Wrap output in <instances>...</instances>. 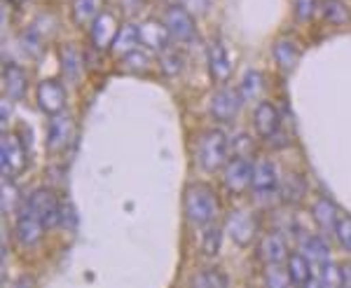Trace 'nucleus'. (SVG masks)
<instances>
[{"mask_svg": "<svg viewBox=\"0 0 351 288\" xmlns=\"http://www.w3.org/2000/svg\"><path fill=\"white\" fill-rule=\"evenodd\" d=\"M339 267H342V286L351 288V263H344Z\"/></svg>", "mask_w": 351, "mask_h": 288, "instance_id": "a19ab883", "label": "nucleus"}, {"mask_svg": "<svg viewBox=\"0 0 351 288\" xmlns=\"http://www.w3.org/2000/svg\"><path fill=\"white\" fill-rule=\"evenodd\" d=\"M120 19L115 16V12L110 10H104L89 26V43H92L94 49H110L112 43H115L117 33H120Z\"/></svg>", "mask_w": 351, "mask_h": 288, "instance_id": "0eeeda50", "label": "nucleus"}, {"mask_svg": "<svg viewBox=\"0 0 351 288\" xmlns=\"http://www.w3.org/2000/svg\"><path fill=\"white\" fill-rule=\"evenodd\" d=\"M185 218L195 225H211L220 211V202L216 190L208 183H190L185 190Z\"/></svg>", "mask_w": 351, "mask_h": 288, "instance_id": "f257e3e1", "label": "nucleus"}, {"mask_svg": "<svg viewBox=\"0 0 351 288\" xmlns=\"http://www.w3.org/2000/svg\"><path fill=\"white\" fill-rule=\"evenodd\" d=\"M43 230H45V225L38 220L36 213H33L26 204L21 206L19 216H16V220H14V239H16V244L36 246L38 241H40V237H43Z\"/></svg>", "mask_w": 351, "mask_h": 288, "instance_id": "9b49d317", "label": "nucleus"}, {"mask_svg": "<svg viewBox=\"0 0 351 288\" xmlns=\"http://www.w3.org/2000/svg\"><path fill=\"white\" fill-rule=\"evenodd\" d=\"M265 284L269 288H284L291 284V274H288V267L284 269L279 265H267V269H265Z\"/></svg>", "mask_w": 351, "mask_h": 288, "instance_id": "473e14b6", "label": "nucleus"}, {"mask_svg": "<svg viewBox=\"0 0 351 288\" xmlns=\"http://www.w3.org/2000/svg\"><path fill=\"white\" fill-rule=\"evenodd\" d=\"M319 284L326 288H335L342 286V267L330 261L321 263V272H319Z\"/></svg>", "mask_w": 351, "mask_h": 288, "instance_id": "7c9ffc66", "label": "nucleus"}, {"mask_svg": "<svg viewBox=\"0 0 351 288\" xmlns=\"http://www.w3.org/2000/svg\"><path fill=\"white\" fill-rule=\"evenodd\" d=\"M10 5H14V8H21V3H26V0H8Z\"/></svg>", "mask_w": 351, "mask_h": 288, "instance_id": "37998d69", "label": "nucleus"}, {"mask_svg": "<svg viewBox=\"0 0 351 288\" xmlns=\"http://www.w3.org/2000/svg\"><path fill=\"white\" fill-rule=\"evenodd\" d=\"M281 200L286 202V204H298L300 200L304 197V192H307V185H304V178L298 176V173H291V176L284 178V183H281Z\"/></svg>", "mask_w": 351, "mask_h": 288, "instance_id": "393cba45", "label": "nucleus"}, {"mask_svg": "<svg viewBox=\"0 0 351 288\" xmlns=\"http://www.w3.org/2000/svg\"><path fill=\"white\" fill-rule=\"evenodd\" d=\"M24 204L31 208L33 213H36L38 220L45 225V230L61 225V206H64V204L59 202V197H56L54 190H49V188L33 190Z\"/></svg>", "mask_w": 351, "mask_h": 288, "instance_id": "7ed1b4c3", "label": "nucleus"}, {"mask_svg": "<svg viewBox=\"0 0 351 288\" xmlns=\"http://www.w3.org/2000/svg\"><path fill=\"white\" fill-rule=\"evenodd\" d=\"M195 160L202 171H218L228 162V136L220 129H206L195 141Z\"/></svg>", "mask_w": 351, "mask_h": 288, "instance_id": "f03ea898", "label": "nucleus"}, {"mask_svg": "<svg viewBox=\"0 0 351 288\" xmlns=\"http://www.w3.org/2000/svg\"><path fill=\"white\" fill-rule=\"evenodd\" d=\"M141 43V31L136 24H124L120 28V33H117L115 43H112V54L117 56H124L127 52H132V49H136V45Z\"/></svg>", "mask_w": 351, "mask_h": 288, "instance_id": "4be33fe9", "label": "nucleus"}, {"mask_svg": "<svg viewBox=\"0 0 351 288\" xmlns=\"http://www.w3.org/2000/svg\"><path fill=\"white\" fill-rule=\"evenodd\" d=\"M38 108L47 115H59L66 108V89L59 80H43L36 89Z\"/></svg>", "mask_w": 351, "mask_h": 288, "instance_id": "1a4fd4ad", "label": "nucleus"}, {"mask_svg": "<svg viewBox=\"0 0 351 288\" xmlns=\"http://www.w3.org/2000/svg\"><path fill=\"white\" fill-rule=\"evenodd\" d=\"M71 12H73V21H75V24L92 26V21L104 12V10H101L99 0H73Z\"/></svg>", "mask_w": 351, "mask_h": 288, "instance_id": "412c9836", "label": "nucleus"}, {"mask_svg": "<svg viewBox=\"0 0 351 288\" xmlns=\"http://www.w3.org/2000/svg\"><path fill=\"white\" fill-rule=\"evenodd\" d=\"M253 124H256V132L260 136L271 139V136H276V132H279V127H281V115L274 106L263 101L256 108V112H253Z\"/></svg>", "mask_w": 351, "mask_h": 288, "instance_id": "f3484780", "label": "nucleus"}, {"mask_svg": "<svg viewBox=\"0 0 351 288\" xmlns=\"http://www.w3.org/2000/svg\"><path fill=\"white\" fill-rule=\"evenodd\" d=\"M12 101V99H10ZM10 101H3V122L10 120Z\"/></svg>", "mask_w": 351, "mask_h": 288, "instance_id": "79ce46f5", "label": "nucleus"}, {"mask_svg": "<svg viewBox=\"0 0 351 288\" xmlns=\"http://www.w3.org/2000/svg\"><path fill=\"white\" fill-rule=\"evenodd\" d=\"M164 24H167L173 40L178 43H192L197 38L192 12L188 8H183V5H169L167 12H164Z\"/></svg>", "mask_w": 351, "mask_h": 288, "instance_id": "423d86ee", "label": "nucleus"}, {"mask_svg": "<svg viewBox=\"0 0 351 288\" xmlns=\"http://www.w3.org/2000/svg\"><path fill=\"white\" fill-rule=\"evenodd\" d=\"M288 244L281 235L271 232V235H265L258 244V258L263 261L265 265H279L288 261Z\"/></svg>", "mask_w": 351, "mask_h": 288, "instance_id": "dca6fc26", "label": "nucleus"}, {"mask_svg": "<svg viewBox=\"0 0 351 288\" xmlns=\"http://www.w3.org/2000/svg\"><path fill=\"white\" fill-rule=\"evenodd\" d=\"M183 3L192 14H204L208 8V0H183Z\"/></svg>", "mask_w": 351, "mask_h": 288, "instance_id": "ea45409f", "label": "nucleus"}, {"mask_svg": "<svg viewBox=\"0 0 351 288\" xmlns=\"http://www.w3.org/2000/svg\"><path fill=\"white\" fill-rule=\"evenodd\" d=\"M311 216H314L316 225H319L321 230H326V232H335L339 211H337V206L328 200V197H321V200L314 202V206H311Z\"/></svg>", "mask_w": 351, "mask_h": 288, "instance_id": "6ab92c4d", "label": "nucleus"}, {"mask_svg": "<svg viewBox=\"0 0 351 288\" xmlns=\"http://www.w3.org/2000/svg\"><path fill=\"white\" fill-rule=\"evenodd\" d=\"M73 139V120L66 112L52 115V122L47 127V148L52 152L64 150Z\"/></svg>", "mask_w": 351, "mask_h": 288, "instance_id": "2eb2a0df", "label": "nucleus"}, {"mask_svg": "<svg viewBox=\"0 0 351 288\" xmlns=\"http://www.w3.org/2000/svg\"><path fill=\"white\" fill-rule=\"evenodd\" d=\"M319 10L330 24H344V21L349 19V12H347V8H344L342 0H321Z\"/></svg>", "mask_w": 351, "mask_h": 288, "instance_id": "cd10ccee", "label": "nucleus"}, {"mask_svg": "<svg viewBox=\"0 0 351 288\" xmlns=\"http://www.w3.org/2000/svg\"><path fill=\"white\" fill-rule=\"evenodd\" d=\"M230 284V279L218 269H202L199 274L192 279V286L197 288H225Z\"/></svg>", "mask_w": 351, "mask_h": 288, "instance_id": "c756f323", "label": "nucleus"}, {"mask_svg": "<svg viewBox=\"0 0 351 288\" xmlns=\"http://www.w3.org/2000/svg\"><path fill=\"white\" fill-rule=\"evenodd\" d=\"M61 225L68 230H75V225H77V213L71 202H66V204L61 206Z\"/></svg>", "mask_w": 351, "mask_h": 288, "instance_id": "58836bf2", "label": "nucleus"}, {"mask_svg": "<svg viewBox=\"0 0 351 288\" xmlns=\"http://www.w3.org/2000/svg\"><path fill=\"white\" fill-rule=\"evenodd\" d=\"M300 253H304V256L309 258V261L314 263H326L328 258H330V248L321 237H304L302 244H300Z\"/></svg>", "mask_w": 351, "mask_h": 288, "instance_id": "a878e982", "label": "nucleus"}, {"mask_svg": "<svg viewBox=\"0 0 351 288\" xmlns=\"http://www.w3.org/2000/svg\"><path fill=\"white\" fill-rule=\"evenodd\" d=\"M298 45L293 40H288V38H284V40H279L274 45V61L279 64L281 71L291 73L293 69L298 66Z\"/></svg>", "mask_w": 351, "mask_h": 288, "instance_id": "b1692460", "label": "nucleus"}, {"mask_svg": "<svg viewBox=\"0 0 351 288\" xmlns=\"http://www.w3.org/2000/svg\"><path fill=\"white\" fill-rule=\"evenodd\" d=\"M251 188L258 192L260 197H269L274 195L276 188H279V173H276V167L271 165L269 160H260L253 165V183Z\"/></svg>", "mask_w": 351, "mask_h": 288, "instance_id": "4468645a", "label": "nucleus"}, {"mask_svg": "<svg viewBox=\"0 0 351 288\" xmlns=\"http://www.w3.org/2000/svg\"><path fill=\"white\" fill-rule=\"evenodd\" d=\"M241 94L239 89L232 87H220L216 94L211 96V115L218 122H232L237 117V112L241 108Z\"/></svg>", "mask_w": 351, "mask_h": 288, "instance_id": "9d476101", "label": "nucleus"}, {"mask_svg": "<svg viewBox=\"0 0 351 288\" xmlns=\"http://www.w3.org/2000/svg\"><path fill=\"white\" fill-rule=\"evenodd\" d=\"M286 267H288V274H291L293 284L304 286L311 281V261L304 253H291Z\"/></svg>", "mask_w": 351, "mask_h": 288, "instance_id": "aec40b11", "label": "nucleus"}, {"mask_svg": "<svg viewBox=\"0 0 351 288\" xmlns=\"http://www.w3.org/2000/svg\"><path fill=\"white\" fill-rule=\"evenodd\" d=\"M220 239H223V235H220L218 228H213V225H208L206 230H204L202 235V241H199V248L204 256H216V253L220 251Z\"/></svg>", "mask_w": 351, "mask_h": 288, "instance_id": "2f4dec72", "label": "nucleus"}, {"mask_svg": "<svg viewBox=\"0 0 351 288\" xmlns=\"http://www.w3.org/2000/svg\"><path fill=\"white\" fill-rule=\"evenodd\" d=\"M206 61H208V73L216 82H225L230 80L232 75V56H230V49L225 43L220 40H213L208 45V52H206Z\"/></svg>", "mask_w": 351, "mask_h": 288, "instance_id": "f8f14e48", "label": "nucleus"}, {"mask_svg": "<svg viewBox=\"0 0 351 288\" xmlns=\"http://www.w3.org/2000/svg\"><path fill=\"white\" fill-rule=\"evenodd\" d=\"M335 237L347 251H351V216H342L335 225Z\"/></svg>", "mask_w": 351, "mask_h": 288, "instance_id": "e433bc0d", "label": "nucleus"}, {"mask_svg": "<svg viewBox=\"0 0 351 288\" xmlns=\"http://www.w3.org/2000/svg\"><path fill=\"white\" fill-rule=\"evenodd\" d=\"M160 66H162V73L164 75H178L180 71H183V59H180L176 52H169V49H164L162 52V59H160Z\"/></svg>", "mask_w": 351, "mask_h": 288, "instance_id": "c9c22d12", "label": "nucleus"}, {"mask_svg": "<svg viewBox=\"0 0 351 288\" xmlns=\"http://www.w3.org/2000/svg\"><path fill=\"white\" fill-rule=\"evenodd\" d=\"M59 61H61V75H64V80L68 82H77L80 80V54H77L75 47H71V45H66L64 49H61L59 54Z\"/></svg>", "mask_w": 351, "mask_h": 288, "instance_id": "5701e85b", "label": "nucleus"}, {"mask_svg": "<svg viewBox=\"0 0 351 288\" xmlns=\"http://www.w3.org/2000/svg\"><path fill=\"white\" fill-rule=\"evenodd\" d=\"M232 145V152H234V157H251L253 150H256V143H253V139L248 136L246 132H239L234 134L230 141Z\"/></svg>", "mask_w": 351, "mask_h": 288, "instance_id": "72a5a7b5", "label": "nucleus"}, {"mask_svg": "<svg viewBox=\"0 0 351 288\" xmlns=\"http://www.w3.org/2000/svg\"><path fill=\"white\" fill-rule=\"evenodd\" d=\"M3 82H5V94L12 101H21L26 96L28 89V77L21 66L16 64H5L3 69Z\"/></svg>", "mask_w": 351, "mask_h": 288, "instance_id": "a211bd4d", "label": "nucleus"}, {"mask_svg": "<svg viewBox=\"0 0 351 288\" xmlns=\"http://www.w3.org/2000/svg\"><path fill=\"white\" fill-rule=\"evenodd\" d=\"M19 206V192L14 188V180H8L5 178V185H3V211L8 216H12Z\"/></svg>", "mask_w": 351, "mask_h": 288, "instance_id": "f704fd0d", "label": "nucleus"}, {"mask_svg": "<svg viewBox=\"0 0 351 288\" xmlns=\"http://www.w3.org/2000/svg\"><path fill=\"white\" fill-rule=\"evenodd\" d=\"M138 31H141V45H145L152 52L162 54L164 49H169V45H171V33H169L167 24L148 19L138 26Z\"/></svg>", "mask_w": 351, "mask_h": 288, "instance_id": "ddd939ff", "label": "nucleus"}, {"mask_svg": "<svg viewBox=\"0 0 351 288\" xmlns=\"http://www.w3.org/2000/svg\"><path fill=\"white\" fill-rule=\"evenodd\" d=\"M225 230H228L230 239L237 246H248L253 244V239L258 237L260 223L258 216L251 211H232L228 220H225Z\"/></svg>", "mask_w": 351, "mask_h": 288, "instance_id": "39448f33", "label": "nucleus"}, {"mask_svg": "<svg viewBox=\"0 0 351 288\" xmlns=\"http://www.w3.org/2000/svg\"><path fill=\"white\" fill-rule=\"evenodd\" d=\"M28 165V152L26 145L16 134H5L3 145H0V167H3V176L8 180H14L21 176V171Z\"/></svg>", "mask_w": 351, "mask_h": 288, "instance_id": "20e7f679", "label": "nucleus"}, {"mask_svg": "<svg viewBox=\"0 0 351 288\" xmlns=\"http://www.w3.org/2000/svg\"><path fill=\"white\" fill-rule=\"evenodd\" d=\"M293 12L298 21H309L316 12V0H293Z\"/></svg>", "mask_w": 351, "mask_h": 288, "instance_id": "4c0bfd02", "label": "nucleus"}, {"mask_svg": "<svg viewBox=\"0 0 351 288\" xmlns=\"http://www.w3.org/2000/svg\"><path fill=\"white\" fill-rule=\"evenodd\" d=\"M223 183L232 195H241L253 183V162L248 157H232L225 165Z\"/></svg>", "mask_w": 351, "mask_h": 288, "instance_id": "6e6552de", "label": "nucleus"}, {"mask_svg": "<svg viewBox=\"0 0 351 288\" xmlns=\"http://www.w3.org/2000/svg\"><path fill=\"white\" fill-rule=\"evenodd\" d=\"M122 69L124 71H129V73H148L150 69V59H148V54L145 52H141L138 47L132 49V52H127L122 56Z\"/></svg>", "mask_w": 351, "mask_h": 288, "instance_id": "c85d7f7f", "label": "nucleus"}, {"mask_svg": "<svg viewBox=\"0 0 351 288\" xmlns=\"http://www.w3.org/2000/svg\"><path fill=\"white\" fill-rule=\"evenodd\" d=\"M263 87H265V77L263 73L258 71H248L243 75V80L239 84V94L243 101H256L260 94H263Z\"/></svg>", "mask_w": 351, "mask_h": 288, "instance_id": "bb28decb", "label": "nucleus"}]
</instances>
